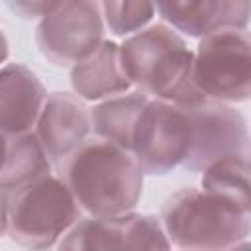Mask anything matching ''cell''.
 Returning a JSON list of instances; mask_svg holds the SVG:
<instances>
[{
    "instance_id": "obj_12",
    "label": "cell",
    "mask_w": 251,
    "mask_h": 251,
    "mask_svg": "<svg viewBox=\"0 0 251 251\" xmlns=\"http://www.w3.org/2000/svg\"><path fill=\"white\" fill-rule=\"evenodd\" d=\"M47 90L39 76L22 63L0 67V131L20 135L33 131Z\"/></svg>"
},
{
    "instance_id": "obj_18",
    "label": "cell",
    "mask_w": 251,
    "mask_h": 251,
    "mask_svg": "<svg viewBox=\"0 0 251 251\" xmlns=\"http://www.w3.org/2000/svg\"><path fill=\"white\" fill-rule=\"evenodd\" d=\"M63 2L65 0H6L10 12L22 20H41Z\"/></svg>"
},
{
    "instance_id": "obj_5",
    "label": "cell",
    "mask_w": 251,
    "mask_h": 251,
    "mask_svg": "<svg viewBox=\"0 0 251 251\" xmlns=\"http://www.w3.org/2000/svg\"><path fill=\"white\" fill-rule=\"evenodd\" d=\"M192 82L210 100L241 104L251 94L249 29H220L198 39Z\"/></svg>"
},
{
    "instance_id": "obj_4",
    "label": "cell",
    "mask_w": 251,
    "mask_h": 251,
    "mask_svg": "<svg viewBox=\"0 0 251 251\" xmlns=\"http://www.w3.org/2000/svg\"><path fill=\"white\" fill-rule=\"evenodd\" d=\"M82 216L71 188L59 175H43L8 192L6 235L20 247H57Z\"/></svg>"
},
{
    "instance_id": "obj_16",
    "label": "cell",
    "mask_w": 251,
    "mask_h": 251,
    "mask_svg": "<svg viewBox=\"0 0 251 251\" xmlns=\"http://www.w3.org/2000/svg\"><path fill=\"white\" fill-rule=\"evenodd\" d=\"M200 186L235 206L251 212L249 198V153L226 155L202 171Z\"/></svg>"
},
{
    "instance_id": "obj_19",
    "label": "cell",
    "mask_w": 251,
    "mask_h": 251,
    "mask_svg": "<svg viewBox=\"0 0 251 251\" xmlns=\"http://www.w3.org/2000/svg\"><path fill=\"white\" fill-rule=\"evenodd\" d=\"M6 222H8V192L0 188V237L6 235Z\"/></svg>"
},
{
    "instance_id": "obj_1",
    "label": "cell",
    "mask_w": 251,
    "mask_h": 251,
    "mask_svg": "<svg viewBox=\"0 0 251 251\" xmlns=\"http://www.w3.org/2000/svg\"><path fill=\"white\" fill-rule=\"evenodd\" d=\"M57 171L88 216H116L135 210L143 194L145 173L135 157L96 135L75 149Z\"/></svg>"
},
{
    "instance_id": "obj_21",
    "label": "cell",
    "mask_w": 251,
    "mask_h": 251,
    "mask_svg": "<svg viewBox=\"0 0 251 251\" xmlns=\"http://www.w3.org/2000/svg\"><path fill=\"white\" fill-rule=\"evenodd\" d=\"M8 139H10V135H6V133H2V131H0V171H2V165H4V159H6Z\"/></svg>"
},
{
    "instance_id": "obj_14",
    "label": "cell",
    "mask_w": 251,
    "mask_h": 251,
    "mask_svg": "<svg viewBox=\"0 0 251 251\" xmlns=\"http://www.w3.org/2000/svg\"><path fill=\"white\" fill-rule=\"evenodd\" d=\"M147 98V94L131 88L122 94H114L94 102V106L90 108L92 133L129 151L133 129Z\"/></svg>"
},
{
    "instance_id": "obj_15",
    "label": "cell",
    "mask_w": 251,
    "mask_h": 251,
    "mask_svg": "<svg viewBox=\"0 0 251 251\" xmlns=\"http://www.w3.org/2000/svg\"><path fill=\"white\" fill-rule=\"evenodd\" d=\"M51 169L53 165L33 131L10 135L6 159L0 171V188L12 192L43 175H49Z\"/></svg>"
},
{
    "instance_id": "obj_17",
    "label": "cell",
    "mask_w": 251,
    "mask_h": 251,
    "mask_svg": "<svg viewBox=\"0 0 251 251\" xmlns=\"http://www.w3.org/2000/svg\"><path fill=\"white\" fill-rule=\"evenodd\" d=\"M106 29L116 37H127L153 22L155 0H100Z\"/></svg>"
},
{
    "instance_id": "obj_2",
    "label": "cell",
    "mask_w": 251,
    "mask_h": 251,
    "mask_svg": "<svg viewBox=\"0 0 251 251\" xmlns=\"http://www.w3.org/2000/svg\"><path fill=\"white\" fill-rule=\"evenodd\" d=\"M192 59L184 35L165 22H151L120 43L122 69L131 88L178 106L206 100L192 82Z\"/></svg>"
},
{
    "instance_id": "obj_20",
    "label": "cell",
    "mask_w": 251,
    "mask_h": 251,
    "mask_svg": "<svg viewBox=\"0 0 251 251\" xmlns=\"http://www.w3.org/2000/svg\"><path fill=\"white\" fill-rule=\"evenodd\" d=\"M8 57H10V43H8L6 33L0 29V67L8 61Z\"/></svg>"
},
{
    "instance_id": "obj_6",
    "label": "cell",
    "mask_w": 251,
    "mask_h": 251,
    "mask_svg": "<svg viewBox=\"0 0 251 251\" xmlns=\"http://www.w3.org/2000/svg\"><path fill=\"white\" fill-rule=\"evenodd\" d=\"M190 147V116L186 106L147 98L131 139L129 153L145 175H169L182 167Z\"/></svg>"
},
{
    "instance_id": "obj_8",
    "label": "cell",
    "mask_w": 251,
    "mask_h": 251,
    "mask_svg": "<svg viewBox=\"0 0 251 251\" xmlns=\"http://www.w3.org/2000/svg\"><path fill=\"white\" fill-rule=\"evenodd\" d=\"M59 249H169L163 224L153 214L135 210L116 216H80L59 239Z\"/></svg>"
},
{
    "instance_id": "obj_9",
    "label": "cell",
    "mask_w": 251,
    "mask_h": 251,
    "mask_svg": "<svg viewBox=\"0 0 251 251\" xmlns=\"http://www.w3.org/2000/svg\"><path fill=\"white\" fill-rule=\"evenodd\" d=\"M186 108L190 116V147L182 169L202 173L210 163L226 155L249 153L247 118L233 104L206 98Z\"/></svg>"
},
{
    "instance_id": "obj_3",
    "label": "cell",
    "mask_w": 251,
    "mask_h": 251,
    "mask_svg": "<svg viewBox=\"0 0 251 251\" xmlns=\"http://www.w3.org/2000/svg\"><path fill=\"white\" fill-rule=\"evenodd\" d=\"M171 247L190 251H224L247 245L251 212L200 188H182L159 216Z\"/></svg>"
},
{
    "instance_id": "obj_7",
    "label": "cell",
    "mask_w": 251,
    "mask_h": 251,
    "mask_svg": "<svg viewBox=\"0 0 251 251\" xmlns=\"http://www.w3.org/2000/svg\"><path fill=\"white\" fill-rule=\"evenodd\" d=\"M100 0H65L37 20L35 45L55 67H73L104 41Z\"/></svg>"
},
{
    "instance_id": "obj_13",
    "label": "cell",
    "mask_w": 251,
    "mask_h": 251,
    "mask_svg": "<svg viewBox=\"0 0 251 251\" xmlns=\"http://www.w3.org/2000/svg\"><path fill=\"white\" fill-rule=\"evenodd\" d=\"M73 94L84 102H98L114 94L131 90V84L122 69L120 43L104 39L96 51L75 63L69 73Z\"/></svg>"
},
{
    "instance_id": "obj_10",
    "label": "cell",
    "mask_w": 251,
    "mask_h": 251,
    "mask_svg": "<svg viewBox=\"0 0 251 251\" xmlns=\"http://www.w3.org/2000/svg\"><path fill=\"white\" fill-rule=\"evenodd\" d=\"M33 133L57 169L90 135V108L71 92H49L39 110Z\"/></svg>"
},
{
    "instance_id": "obj_11",
    "label": "cell",
    "mask_w": 251,
    "mask_h": 251,
    "mask_svg": "<svg viewBox=\"0 0 251 251\" xmlns=\"http://www.w3.org/2000/svg\"><path fill=\"white\" fill-rule=\"evenodd\" d=\"M161 20L184 37L220 29H249L251 0H155Z\"/></svg>"
}]
</instances>
